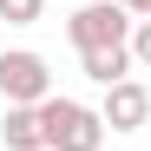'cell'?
Here are the masks:
<instances>
[{"instance_id":"obj_1","label":"cell","mask_w":151,"mask_h":151,"mask_svg":"<svg viewBox=\"0 0 151 151\" xmlns=\"http://www.w3.org/2000/svg\"><path fill=\"white\" fill-rule=\"evenodd\" d=\"M40 125H46V151H99L105 145V118L79 99H46L40 105Z\"/></svg>"},{"instance_id":"obj_8","label":"cell","mask_w":151,"mask_h":151,"mask_svg":"<svg viewBox=\"0 0 151 151\" xmlns=\"http://www.w3.org/2000/svg\"><path fill=\"white\" fill-rule=\"evenodd\" d=\"M132 59L151 66V20H138V27H132Z\"/></svg>"},{"instance_id":"obj_3","label":"cell","mask_w":151,"mask_h":151,"mask_svg":"<svg viewBox=\"0 0 151 151\" xmlns=\"http://www.w3.org/2000/svg\"><path fill=\"white\" fill-rule=\"evenodd\" d=\"M0 99L7 105H46L53 99V66L33 46H7L0 53Z\"/></svg>"},{"instance_id":"obj_10","label":"cell","mask_w":151,"mask_h":151,"mask_svg":"<svg viewBox=\"0 0 151 151\" xmlns=\"http://www.w3.org/2000/svg\"><path fill=\"white\" fill-rule=\"evenodd\" d=\"M0 53H7V33H0Z\"/></svg>"},{"instance_id":"obj_6","label":"cell","mask_w":151,"mask_h":151,"mask_svg":"<svg viewBox=\"0 0 151 151\" xmlns=\"http://www.w3.org/2000/svg\"><path fill=\"white\" fill-rule=\"evenodd\" d=\"M79 66H86V79L105 92V86H118V79H132V46H99V53H79Z\"/></svg>"},{"instance_id":"obj_7","label":"cell","mask_w":151,"mask_h":151,"mask_svg":"<svg viewBox=\"0 0 151 151\" xmlns=\"http://www.w3.org/2000/svg\"><path fill=\"white\" fill-rule=\"evenodd\" d=\"M46 13V0H0V27H33Z\"/></svg>"},{"instance_id":"obj_4","label":"cell","mask_w":151,"mask_h":151,"mask_svg":"<svg viewBox=\"0 0 151 151\" xmlns=\"http://www.w3.org/2000/svg\"><path fill=\"white\" fill-rule=\"evenodd\" d=\"M99 118H105V132L132 138L138 125L151 118V92H145L138 79H118V86H105V105H99Z\"/></svg>"},{"instance_id":"obj_2","label":"cell","mask_w":151,"mask_h":151,"mask_svg":"<svg viewBox=\"0 0 151 151\" xmlns=\"http://www.w3.org/2000/svg\"><path fill=\"white\" fill-rule=\"evenodd\" d=\"M132 27L138 20L118 7V0H79L66 20V40L79 46V53H99V46H132Z\"/></svg>"},{"instance_id":"obj_9","label":"cell","mask_w":151,"mask_h":151,"mask_svg":"<svg viewBox=\"0 0 151 151\" xmlns=\"http://www.w3.org/2000/svg\"><path fill=\"white\" fill-rule=\"evenodd\" d=\"M118 7L132 13V20H151V0H118Z\"/></svg>"},{"instance_id":"obj_5","label":"cell","mask_w":151,"mask_h":151,"mask_svg":"<svg viewBox=\"0 0 151 151\" xmlns=\"http://www.w3.org/2000/svg\"><path fill=\"white\" fill-rule=\"evenodd\" d=\"M0 145H7V151H46L40 105H7V118H0Z\"/></svg>"}]
</instances>
